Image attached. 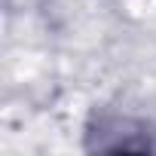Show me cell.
Listing matches in <instances>:
<instances>
[]
</instances>
